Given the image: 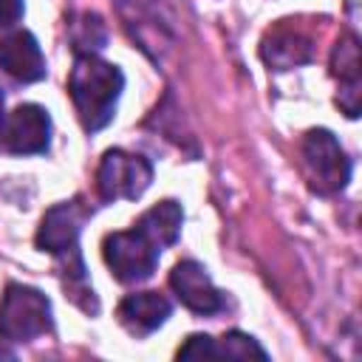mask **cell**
I'll list each match as a JSON object with an SVG mask.
<instances>
[{
	"mask_svg": "<svg viewBox=\"0 0 362 362\" xmlns=\"http://www.w3.org/2000/svg\"><path fill=\"white\" fill-rule=\"evenodd\" d=\"M122 88H124V74L116 65L93 54H76V62L68 76V90L79 113V122L88 133L102 130L113 119Z\"/></svg>",
	"mask_w": 362,
	"mask_h": 362,
	"instance_id": "1",
	"label": "cell"
},
{
	"mask_svg": "<svg viewBox=\"0 0 362 362\" xmlns=\"http://www.w3.org/2000/svg\"><path fill=\"white\" fill-rule=\"evenodd\" d=\"M85 218L88 209L79 201H62L42 215V223L37 229V246L59 257L74 280H85V266L79 257V232Z\"/></svg>",
	"mask_w": 362,
	"mask_h": 362,
	"instance_id": "2",
	"label": "cell"
},
{
	"mask_svg": "<svg viewBox=\"0 0 362 362\" xmlns=\"http://www.w3.org/2000/svg\"><path fill=\"white\" fill-rule=\"evenodd\" d=\"M51 331V300L31 286L8 283L0 300V337L6 342H28Z\"/></svg>",
	"mask_w": 362,
	"mask_h": 362,
	"instance_id": "3",
	"label": "cell"
},
{
	"mask_svg": "<svg viewBox=\"0 0 362 362\" xmlns=\"http://www.w3.org/2000/svg\"><path fill=\"white\" fill-rule=\"evenodd\" d=\"M102 257L116 280L122 283H141L147 280L161 257V246L133 223V229L110 232L102 243Z\"/></svg>",
	"mask_w": 362,
	"mask_h": 362,
	"instance_id": "4",
	"label": "cell"
},
{
	"mask_svg": "<svg viewBox=\"0 0 362 362\" xmlns=\"http://www.w3.org/2000/svg\"><path fill=\"white\" fill-rule=\"evenodd\" d=\"M303 170L308 175L311 189L322 195H334L345 189L351 181V158L339 147L337 136L325 127L308 130L303 139Z\"/></svg>",
	"mask_w": 362,
	"mask_h": 362,
	"instance_id": "5",
	"label": "cell"
},
{
	"mask_svg": "<svg viewBox=\"0 0 362 362\" xmlns=\"http://www.w3.org/2000/svg\"><path fill=\"white\" fill-rule=\"evenodd\" d=\"M153 181V164L144 156L124 153L119 147L107 150L96 170V189L102 201H136Z\"/></svg>",
	"mask_w": 362,
	"mask_h": 362,
	"instance_id": "6",
	"label": "cell"
},
{
	"mask_svg": "<svg viewBox=\"0 0 362 362\" xmlns=\"http://www.w3.org/2000/svg\"><path fill=\"white\" fill-rule=\"evenodd\" d=\"M6 150L14 156H37L51 144V116L40 105H17L3 127Z\"/></svg>",
	"mask_w": 362,
	"mask_h": 362,
	"instance_id": "7",
	"label": "cell"
},
{
	"mask_svg": "<svg viewBox=\"0 0 362 362\" xmlns=\"http://www.w3.org/2000/svg\"><path fill=\"white\" fill-rule=\"evenodd\" d=\"M170 288L175 291V297L195 314H218L223 311V294L212 286L206 269L198 260H181L173 266L170 272Z\"/></svg>",
	"mask_w": 362,
	"mask_h": 362,
	"instance_id": "8",
	"label": "cell"
},
{
	"mask_svg": "<svg viewBox=\"0 0 362 362\" xmlns=\"http://www.w3.org/2000/svg\"><path fill=\"white\" fill-rule=\"evenodd\" d=\"M116 314H119V322L133 337H147L167 322V317L173 314V305L158 291H133L119 303Z\"/></svg>",
	"mask_w": 362,
	"mask_h": 362,
	"instance_id": "9",
	"label": "cell"
},
{
	"mask_svg": "<svg viewBox=\"0 0 362 362\" xmlns=\"http://www.w3.org/2000/svg\"><path fill=\"white\" fill-rule=\"evenodd\" d=\"M0 68L17 82H40L45 76V57L28 31H14L0 40Z\"/></svg>",
	"mask_w": 362,
	"mask_h": 362,
	"instance_id": "10",
	"label": "cell"
},
{
	"mask_svg": "<svg viewBox=\"0 0 362 362\" xmlns=\"http://www.w3.org/2000/svg\"><path fill=\"white\" fill-rule=\"evenodd\" d=\"M331 71L342 82L337 102L342 105L345 116L356 119L359 116V42L354 34H342L339 42L334 45Z\"/></svg>",
	"mask_w": 362,
	"mask_h": 362,
	"instance_id": "11",
	"label": "cell"
},
{
	"mask_svg": "<svg viewBox=\"0 0 362 362\" xmlns=\"http://www.w3.org/2000/svg\"><path fill=\"white\" fill-rule=\"evenodd\" d=\"M260 57L269 68L274 71H288L297 65H305L311 59V42L300 34V31H288V28H277L274 34H269L260 45Z\"/></svg>",
	"mask_w": 362,
	"mask_h": 362,
	"instance_id": "12",
	"label": "cell"
},
{
	"mask_svg": "<svg viewBox=\"0 0 362 362\" xmlns=\"http://www.w3.org/2000/svg\"><path fill=\"white\" fill-rule=\"evenodd\" d=\"M181 223H184V209L178 201H161L156 206H150L147 212H141V218L136 221V226H141L161 249L173 246L181 235Z\"/></svg>",
	"mask_w": 362,
	"mask_h": 362,
	"instance_id": "13",
	"label": "cell"
},
{
	"mask_svg": "<svg viewBox=\"0 0 362 362\" xmlns=\"http://www.w3.org/2000/svg\"><path fill=\"white\" fill-rule=\"evenodd\" d=\"M71 40H74L76 54H93V51L105 48L107 31H105L102 17L99 14H90V11L76 14L74 23H71Z\"/></svg>",
	"mask_w": 362,
	"mask_h": 362,
	"instance_id": "14",
	"label": "cell"
},
{
	"mask_svg": "<svg viewBox=\"0 0 362 362\" xmlns=\"http://www.w3.org/2000/svg\"><path fill=\"white\" fill-rule=\"evenodd\" d=\"M269 359V354L249 337V334H240V331H229L223 334L221 339H215V359Z\"/></svg>",
	"mask_w": 362,
	"mask_h": 362,
	"instance_id": "15",
	"label": "cell"
},
{
	"mask_svg": "<svg viewBox=\"0 0 362 362\" xmlns=\"http://www.w3.org/2000/svg\"><path fill=\"white\" fill-rule=\"evenodd\" d=\"M178 359H215V339L206 334H192L175 354Z\"/></svg>",
	"mask_w": 362,
	"mask_h": 362,
	"instance_id": "16",
	"label": "cell"
},
{
	"mask_svg": "<svg viewBox=\"0 0 362 362\" xmlns=\"http://www.w3.org/2000/svg\"><path fill=\"white\" fill-rule=\"evenodd\" d=\"M23 0H0V28H11L23 17Z\"/></svg>",
	"mask_w": 362,
	"mask_h": 362,
	"instance_id": "17",
	"label": "cell"
},
{
	"mask_svg": "<svg viewBox=\"0 0 362 362\" xmlns=\"http://www.w3.org/2000/svg\"><path fill=\"white\" fill-rule=\"evenodd\" d=\"M3 127H6V116H3V93H0V139H3Z\"/></svg>",
	"mask_w": 362,
	"mask_h": 362,
	"instance_id": "18",
	"label": "cell"
}]
</instances>
